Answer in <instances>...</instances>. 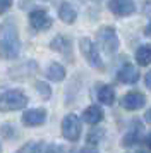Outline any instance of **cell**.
<instances>
[{"instance_id": "obj_1", "label": "cell", "mask_w": 151, "mask_h": 153, "mask_svg": "<svg viewBox=\"0 0 151 153\" xmlns=\"http://www.w3.org/2000/svg\"><path fill=\"white\" fill-rule=\"evenodd\" d=\"M21 52L17 28L12 21H5L0 26V59H16Z\"/></svg>"}, {"instance_id": "obj_2", "label": "cell", "mask_w": 151, "mask_h": 153, "mask_svg": "<svg viewBox=\"0 0 151 153\" xmlns=\"http://www.w3.org/2000/svg\"><path fill=\"white\" fill-rule=\"evenodd\" d=\"M27 105V97L21 90H9L0 95V110L12 112L21 110Z\"/></svg>"}, {"instance_id": "obj_3", "label": "cell", "mask_w": 151, "mask_h": 153, "mask_svg": "<svg viewBox=\"0 0 151 153\" xmlns=\"http://www.w3.org/2000/svg\"><path fill=\"white\" fill-rule=\"evenodd\" d=\"M79 48H81V53L84 55V59L88 60V64L91 67H95L98 71H105V64H103L101 57L96 50V45L89 38H82L79 42Z\"/></svg>"}, {"instance_id": "obj_4", "label": "cell", "mask_w": 151, "mask_h": 153, "mask_svg": "<svg viewBox=\"0 0 151 153\" xmlns=\"http://www.w3.org/2000/svg\"><path fill=\"white\" fill-rule=\"evenodd\" d=\"M98 42L101 45L103 52L107 55H113L117 50H118V36H117L115 29L110 28V26H105L98 31Z\"/></svg>"}, {"instance_id": "obj_5", "label": "cell", "mask_w": 151, "mask_h": 153, "mask_svg": "<svg viewBox=\"0 0 151 153\" xmlns=\"http://www.w3.org/2000/svg\"><path fill=\"white\" fill-rule=\"evenodd\" d=\"M62 134H64L65 139L72 141V143L81 138V120H79L77 115L69 114V115L64 117V120H62Z\"/></svg>"}, {"instance_id": "obj_6", "label": "cell", "mask_w": 151, "mask_h": 153, "mask_svg": "<svg viewBox=\"0 0 151 153\" xmlns=\"http://www.w3.org/2000/svg\"><path fill=\"white\" fill-rule=\"evenodd\" d=\"M29 24L36 31H47V29L52 28L53 21L45 9H34L29 12Z\"/></svg>"}, {"instance_id": "obj_7", "label": "cell", "mask_w": 151, "mask_h": 153, "mask_svg": "<svg viewBox=\"0 0 151 153\" xmlns=\"http://www.w3.org/2000/svg\"><path fill=\"white\" fill-rule=\"evenodd\" d=\"M120 105L125 110H137V108H141V107L146 105V97L141 91H129V93H125L122 97Z\"/></svg>"}, {"instance_id": "obj_8", "label": "cell", "mask_w": 151, "mask_h": 153, "mask_svg": "<svg viewBox=\"0 0 151 153\" xmlns=\"http://www.w3.org/2000/svg\"><path fill=\"white\" fill-rule=\"evenodd\" d=\"M117 79L122 84H134L139 81V69L132 64H124L117 72Z\"/></svg>"}, {"instance_id": "obj_9", "label": "cell", "mask_w": 151, "mask_h": 153, "mask_svg": "<svg viewBox=\"0 0 151 153\" xmlns=\"http://www.w3.org/2000/svg\"><path fill=\"white\" fill-rule=\"evenodd\" d=\"M108 9L115 16L124 17V16L134 14L136 5H134V2H130V0H112V2H108Z\"/></svg>"}, {"instance_id": "obj_10", "label": "cell", "mask_w": 151, "mask_h": 153, "mask_svg": "<svg viewBox=\"0 0 151 153\" xmlns=\"http://www.w3.org/2000/svg\"><path fill=\"white\" fill-rule=\"evenodd\" d=\"M47 120V110L45 108H31V110H26L22 114V122L24 126H41Z\"/></svg>"}, {"instance_id": "obj_11", "label": "cell", "mask_w": 151, "mask_h": 153, "mask_svg": "<svg viewBox=\"0 0 151 153\" xmlns=\"http://www.w3.org/2000/svg\"><path fill=\"white\" fill-rule=\"evenodd\" d=\"M50 48L55 50V52H60L62 55H65V57L72 55V43H70L69 38H65V36H62V35L55 36L53 40H52Z\"/></svg>"}, {"instance_id": "obj_12", "label": "cell", "mask_w": 151, "mask_h": 153, "mask_svg": "<svg viewBox=\"0 0 151 153\" xmlns=\"http://www.w3.org/2000/svg\"><path fill=\"white\" fill-rule=\"evenodd\" d=\"M141 132H143V126H141V122L139 120H134L132 122V129L130 131H127L125 134H124L122 138V146H125V148H130V146H134L139 141V136H141Z\"/></svg>"}, {"instance_id": "obj_13", "label": "cell", "mask_w": 151, "mask_h": 153, "mask_svg": "<svg viewBox=\"0 0 151 153\" xmlns=\"http://www.w3.org/2000/svg\"><path fill=\"white\" fill-rule=\"evenodd\" d=\"M36 67H38L36 62L29 60V62H26V64L17 65V67H12V69L9 71V76L17 77V79H21V77H27V76H31V74L36 72Z\"/></svg>"}, {"instance_id": "obj_14", "label": "cell", "mask_w": 151, "mask_h": 153, "mask_svg": "<svg viewBox=\"0 0 151 153\" xmlns=\"http://www.w3.org/2000/svg\"><path fill=\"white\" fill-rule=\"evenodd\" d=\"M82 120L88 122V124H100L103 120V110L98 107V105H89L88 108L82 114Z\"/></svg>"}, {"instance_id": "obj_15", "label": "cell", "mask_w": 151, "mask_h": 153, "mask_svg": "<svg viewBox=\"0 0 151 153\" xmlns=\"http://www.w3.org/2000/svg\"><path fill=\"white\" fill-rule=\"evenodd\" d=\"M58 17H60L62 21L65 22V24H72V22L77 19V10L74 9L72 4H62L60 7H58Z\"/></svg>"}, {"instance_id": "obj_16", "label": "cell", "mask_w": 151, "mask_h": 153, "mask_svg": "<svg viewBox=\"0 0 151 153\" xmlns=\"http://www.w3.org/2000/svg\"><path fill=\"white\" fill-rule=\"evenodd\" d=\"M98 100H100L103 105L113 103V102H115V90H113V86H110V84L101 86V88L98 90Z\"/></svg>"}, {"instance_id": "obj_17", "label": "cell", "mask_w": 151, "mask_h": 153, "mask_svg": "<svg viewBox=\"0 0 151 153\" xmlns=\"http://www.w3.org/2000/svg\"><path fill=\"white\" fill-rule=\"evenodd\" d=\"M47 76H48V79H52V81H62V79L65 77V69H64L62 64L52 62L47 69Z\"/></svg>"}, {"instance_id": "obj_18", "label": "cell", "mask_w": 151, "mask_h": 153, "mask_svg": "<svg viewBox=\"0 0 151 153\" xmlns=\"http://www.w3.org/2000/svg\"><path fill=\"white\" fill-rule=\"evenodd\" d=\"M136 60L139 65H150L151 64V45H144L136 52Z\"/></svg>"}, {"instance_id": "obj_19", "label": "cell", "mask_w": 151, "mask_h": 153, "mask_svg": "<svg viewBox=\"0 0 151 153\" xmlns=\"http://www.w3.org/2000/svg\"><path fill=\"white\" fill-rule=\"evenodd\" d=\"M17 153H47V146L45 143H27Z\"/></svg>"}, {"instance_id": "obj_20", "label": "cell", "mask_w": 151, "mask_h": 153, "mask_svg": "<svg viewBox=\"0 0 151 153\" xmlns=\"http://www.w3.org/2000/svg\"><path fill=\"white\" fill-rule=\"evenodd\" d=\"M103 136H105V129H101V127H96V129H93V131L88 132V138H86V141H88V145H98L100 141L103 139Z\"/></svg>"}, {"instance_id": "obj_21", "label": "cell", "mask_w": 151, "mask_h": 153, "mask_svg": "<svg viewBox=\"0 0 151 153\" xmlns=\"http://www.w3.org/2000/svg\"><path fill=\"white\" fill-rule=\"evenodd\" d=\"M36 91H40L41 97L45 98V100H48V98L52 97V90H50V86H48L47 83H43V81H38V83H36Z\"/></svg>"}, {"instance_id": "obj_22", "label": "cell", "mask_w": 151, "mask_h": 153, "mask_svg": "<svg viewBox=\"0 0 151 153\" xmlns=\"http://www.w3.org/2000/svg\"><path fill=\"white\" fill-rule=\"evenodd\" d=\"M10 7H12V2H9V0H0V14H5Z\"/></svg>"}, {"instance_id": "obj_23", "label": "cell", "mask_w": 151, "mask_h": 153, "mask_svg": "<svg viewBox=\"0 0 151 153\" xmlns=\"http://www.w3.org/2000/svg\"><path fill=\"white\" fill-rule=\"evenodd\" d=\"M47 153H64V148L58 145H52L47 148Z\"/></svg>"}, {"instance_id": "obj_24", "label": "cell", "mask_w": 151, "mask_h": 153, "mask_svg": "<svg viewBox=\"0 0 151 153\" xmlns=\"http://www.w3.org/2000/svg\"><path fill=\"white\" fill-rule=\"evenodd\" d=\"M144 84H146V88H148V90H151V71L144 76Z\"/></svg>"}, {"instance_id": "obj_25", "label": "cell", "mask_w": 151, "mask_h": 153, "mask_svg": "<svg viewBox=\"0 0 151 153\" xmlns=\"http://www.w3.org/2000/svg\"><path fill=\"white\" fill-rule=\"evenodd\" d=\"M144 35L148 36V38H151V21L146 24V28H144Z\"/></svg>"}, {"instance_id": "obj_26", "label": "cell", "mask_w": 151, "mask_h": 153, "mask_svg": "<svg viewBox=\"0 0 151 153\" xmlns=\"http://www.w3.org/2000/svg\"><path fill=\"white\" fill-rule=\"evenodd\" d=\"M79 153H98V152L95 148H82V150H79Z\"/></svg>"}, {"instance_id": "obj_27", "label": "cell", "mask_w": 151, "mask_h": 153, "mask_svg": "<svg viewBox=\"0 0 151 153\" xmlns=\"http://www.w3.org/2000/svg\"><path fill=\"white\" fill-rule=\"evenodd\" d=\"M144 119H146L148 122H151V108H150L148 112H146V115H144Z\"/></svg>"}, {"instance_id": "obj_28", "label": "cell", "mask_w": 151, "mask_h": 153, "mask_svg": "<svg viewBox=\"0 0 151 153\" xmlns=\"http://www.w3.org/2000/svg\"><path fill=\"white\" fill-rule=\"evenodd\" d=\"M146 143H148V148H150V150H151V134H150V136H148V139H146Z\"/></svg>"}, {"instance_id": "obj_29", "label": "cell", "mask_w": 151, "mask_h": 153, "mask_svg": "<svg viewBox=\"0 0 151 153\" xmlns=\"http://www.w3.org/2000/svg\"><path fill=\"white\" fill-rule=\"evenodd\" d=\"M137 153H146V152H137Z\"/></svg>"}]
</instances>
